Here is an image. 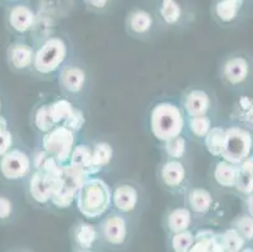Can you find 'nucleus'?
Instances as JSON below:
<instances>
[{
	"label": "nucleus",
	"mask_w": 253,
	"mask_h": 252,
	"mask_svg": "<svg viewBox=\"0 0 253 252\" xmlns=\"http://www.w3.org/2000/svg\"><path fill=\"white\" fill-rule=\"evenodd\" d=\"M149 130L154 138L164 143L183 135L186 129V115L179 103L170 100L156 102L149 111Z\"/></svg>",
	"instance_id": "nucleus-1"
},
{
	"label": "nucleus",
	"mask_w": 253,
	"mask_h": 252,
	"mask_svg": "<svg viewBox=\"0 0 253 252\" xmlns=\"http://www.w3.org/2000/svg\"><path fill=\"white\" fill-rule=\"evenodd\" d=\"M75 203L86 219H101L112 208L111 187L102 178L91 175L78 189Z\"/></svg>",
	"instance_id": "nucleus-2"
},
{
	"label": "nucleus",
	"mask_w": 253,
	"mask_h": 252,
	"mask_svg": "<svg viewBox=\"0 0 253 252\" xmlns=\"http://www.w3.org/2000/svg\"><path fill=\"white\" fill-rule=\"evenodd\" d=\"M70 45L62 36H49L34 48L33 68L38 76H54L67 63Z\"/></svg>",
	"instance_id": "nucleus-3"
},
{
	"label": "nucleus",
	"mask_w": 253,
	"mask_h": 252,
	"mask_svg": "<svg viewBox=\"0 0 253 252\" xmlns=\"http://www.w3.org/2000/svg\"><path fill=\"white\" fill-rule=\"evenodd\" d=\"M76 144H77V133L66 128L64 125H57L52 130L43 134L41 149L48 152L63 166L70 163L71 154Z\"/></svg>",
	"instance_id": "nucleus-4"
},
{
	"label": "nucleus",
	"mask_w": 253,
	"mask_h": 252,
	"mask_svg": "<svg viewBox=\"0 0 253 252\" xmlns=\"http://www.w3.org/2000/svg\"><path fill=\"white\" fill-rule=\"evenodd\" d=\"M130 216L110 209L97 225L101 242L110 247H124L131 236Z\"/></svg>",
	"instance_id": "nucleus-5"
},
{
	"label": "nucleus",
	"mask_w": 253,
	"mask_h": 252,
	"mask_svg": "<svg viewBox=\"0 0 253 252\" xmlns=\"http://www.w3.org/2000/svg\"><path fill=\"white\" fill-rule=\"evenodd\" d=\"M253 136L242 126H231L224 130V143L220 158L233 164L242 163L251 155Z\"/></svg>",
	"instance_id": "nucleus-6"
},
{
	"label": "nucleus",
	"mask_w": 253,
	"mask_h": 252,
	"mask_svg": "<svg viewBox=\"0 0 253 252\" xmlns=\"http://www.w3.org/2000/svg\"><path fill=\"white\" fill-rule=\"evenodd\" d=\"M28 177L29 197L39 205L50 204L53 194L61 186V174L33 169Z\"/></svg>",
	"instance_id": "nucleus-7"
},
{
	"label": "nucleus",
	"mask_w": 253,
	"mask_h": 252,
	"mask_svg": "<svg viewBox=\"0 0 253 252\" xmlns=\"http://www.w3.org/2000/svg\"><path fill=\"white\" fill-rule=\"evenodd\" d=\"M33 169L32 156L19 148H11L0 156V174L6 180L15 182L28 177Z\"/></svg>",
	"instance_id": "nucleus-8"
},
{
	"label": "nucleus",
	"mask_w": 253,
	"mask_h": 252,
	"mask_svg": "<svg viewBox=\"0 0 253 252\" xmlns=\"http://www.w3.org/2000/svg\"><path fill=\"white\" fill-rule=\"evenodd\" d=\"M158 177L163 188L178 193L188 183V168L180 159H167L159 166Z\"/></svg>",
	"instance_id": "nucleus-9"
},
{
	"label": "nucleus",
	"mask_w": 253,
	"mask_h": 252,
	"mask_svg": "<svg viewBox=\"0 0 253 252\" xmlns=\"http://www.w3.org/2000/svg\"><path fill=\"white\" fill-rule=\"evenodd\" d=\"M111 203L112 209L130 216L136 211L141 203L140 189L130 182L115 184L111 189Z\"/></svg>",
	"instance_id": "nucleus-10"
},
{
	"label": "nucleus",
	"mask_w": 253,
	"mask_h": 252,
	"mask_svg": "<svg viewBox=\"0 0 253 252\" xmlns=\"http://www.w3.org/2000/svg\"><path fill=\"white\" fill-rule=\"evenodd\" d=\"M59 86L67 96H80L87 87V73L80 64L67 62L57 73Z\"/></svg>",
	"instance_id": "nucleus-11"
},
{
	"label": "nucleus",
	"mask_w": 253,
	"mask_h": 252,
	"mask_svg": "<svg viewBox=\"0 0 253 252\" xmlns=\"http://www.w3.org/2000/svg\"><path fill=\"white\" fill-rule=\"evenodd\" d=\"M180 105L186 117L208 115L211 108V95L202 87H192L183 94Z\"/></svg>",
	"instance_id": "nucleus-12"
},
{
	"label": "nucleus",
	"mask_w": 253,
	"mask_h": 252,
	"mask_svg": "<svg viewBox=\"0 0 253 252\" xmlns=\"http://www.w3.org/2000/svg\"><path fill=\"white\" fill-rule=\"evenodd\" d=\"M101 242L98 227L86 221H78L71 228V244L76 251H91Z\"/></svg>",
	"instance_id": "nucleus-13"
},
{
	"label": "nucleus",
	"mask_w": 253,
	"mask_h": 252,
	"mask_svg": "<svg viewBox=\"0 0 253 252\" xmlns=\"http://www.w3.org/2000/svg\"><path fill=\"white\" fill-rule=\"evenodd\" d=\"M156 24V17L150 10L136 8L128 11L125 20L126 31L130 36L142 38L153 33Z\"/></svg>",
	"instance_id": "nucleus-14"
},
{
	"label": "nucleus",
	"mask_w": 253,
	"mask_h": 252,
	"mask_svg": "<svg viewBox=\"0 0 253 252\" xmlns=\"http://www.w3.org/2000/svg\"><path fill=\"white\" fill-rule=\"evenodd\" d=\"M38 18L36 11L27 4H17L11 6L8 13L9 27L18 34L29 33L36 28Z\"/></svg>",
	"instance_id": "nucleus-15"
},
{
	"label": "nucleus",
	"mask_w": 253,
	"mask_h": 252,
	"mask_svg": "<svg viewBox=\"0 0 253 252\" xmlns=\"http://www.w3.org/2000/svg\"><path fill=\"white\" fill-rule=\"evenodd\" d=\"M250 76V62L243 55H232L222 64V77L231 86L246 82Z\"/></svg>",
	"instance_id": "nucleus-16"
},
{
	"label": "nucleus",
	"mask_w": 253,
	"mask_h": 252,
	"mask_svg": "<svg viewBox=\"0 0 253 252\" xmlns=\"http://www.w3.org/2000/svg\"><path fill=\"white\" fill-rule=\"evenodd\" d=\"M155 17L165 27H178L185 17V10L180 0H158Z\"/></svg>",
	"instance_id": "nucleus-17"
},
{
	"label": "nucleus",
	"mask_w": 253,
	"mask_h": 252,
	"mask_svg": "<svg viewBox=\"0 0 253 252\" xmlns=\"http://www.w3.org/2000/svg\"><path fill=\"white\" fill-rule=\"evenodd\" d=\"M185 204L195 217L206 216L213 207V196L203 187H194L186 191Z\"/></svg>",
	"instance_id": "nucleus-18"
},
{
	"label": "nucleus",
	"mask_w": 253,
	"mask_h": 252,
	"mask_svg": "<svg viewBox=\"0 0 253 252\" xmlns=\"http://www.w3.org/2000/svg\"><path fill=\"white\" fill-rule=\"evenodd\" d=\"M34 59V47L25 42H15L8 48L9 64L17 71L32 68Z\"/></svg>",
	"instance_id": "nucleus-19"
},
{
	"label": "nucleus",
	"mask_w": 253,
	"mask_h": 252,
	"mask_svg": "<svg viewBox=\"0 0 253 252\" xmlns=\"http://www.w3.org/2000/svg\"><path fill=\"white\" fill-rule=\"evenodd\" d=\"M194 214L186 207H176L170 209L165 216V228L168 233H176L192 230Z\"/></svg>",
	"instance_id": "nucleus-20"
},
{
	"label": "nucleus",
	"mask_w": 253,
	"mask_h": 252,
	"mask_svg": "<svg viewBox=\"0 0 253 252\" xmlns=\"http://www.w3.org/2000/svg\"><path fill=\"white\" fill-rule=\"evenodd\" d=\"M246 0H214L211 15L219 23L229 24L239 17Z\"/></svg>",
	"instance_id": "nucleus-21"
},
{
	"label": "nucleus",
	"mask_w": 253,
	"mask_h": 252,
	"mask_svg": "<svg viewBox=\"0 0 253 252\" xmlns=\"http://www.w3.org/2000/svg\"><path fill=\"white\" fill-rule=\"evenodd\" d=\"M114 158V148L107 142H97L92 145V173L98 174L103 168L109 166Z\"/></svg>",
	"instance_id": "nucleus-22"
},
{
	"label": "nucleus",
	"mask_w": 253,
	"mask_h": 252,
	"mask_svg": "<svg viewBox=\"0 0 253 252\" xmlns=\"http://www.w3.org/2000/svg\"><path fill=\"white\" fill-rule=\"evenodd\" d=\"M234 188L246 196L253 192V156H248L242 163L237 164Z\"/></svg>",
	"instance_id": "nucleus-23"
},
{
	"label": "nucleus",
	"mask_w": 253,
	"mask_h": 252,
	"mask_svg": "<svg viewBox=\"0 0 253 252\" xmlns=\"http://www.w3.org/2000/svg\"><path fill=\"white\" fill-rule=\"evenodd\" d=\"M68 164H72L80 169L84 170L89 177L93 175L92 173V145L86 144V143H77L73 148Z\"/></svg>",
	"instance_id": "nucleus-24"
},
{
	"label": "nucleus",
	"mask_w": 253,
	"mask_h": 252,
	"mask_svg": "<svg viewBox=\"0 0 253 252\" xmlns=\"http://www.w3.org/2000/svg\"><path fill=\"white\" fill-rule=\"evenodd\" d=\"M213 177L220 187L234 188L237 178V164L229 163V161L222 159L215 164Z\"/></svg>",
	"instance_id": "nucleus-25"
},
{
	"label": "nucleus",
	"mask_w": 253,
	"mask_h": 252,
	"mask_svg": "<svg viewBox=\"0 0 253 252\" xmlns=\"http://www.w3.org/2000/svg\"><path fill=\"white\" fill-rule=\"evenodd\" d=\"M32 122H33V128L42 135L56 126L52 116H50L49 103L43 102L34 108L33 115H32Z\"/></svg>",
	"instance_id": "nucleus-26"
},
{
	"label": "nucleus",
	"mask_w": 253,
	"mask_h": 252,
	"mask_svg": "<svg viewBox=\"0 0 253 252\" xmlns=\"http://www.w3.org/2000/svg\"><path fill=\"white\" fill-rule=\"evenodd\" d=\"M48 103H49L50 116H52V120L56 124V126L57 125H62L70 117L76 106L67 97H58V99Z\"/></svg>",
	"instance_id": "nucleus-27"
},
{
	"label": "nucleus",
	"mask_w": 253,
	"mask_h": 252,
	"mask_svg": "<svg viewBox=\"0 0 253 252\" xmlns=\"http://www.w3.org/2000/svg\"><path fill=\"white\" fill-rule=\"evenodd\" d=\"M195 241V232L192 230L181 231L176 233H169L168 246L174 252H189Z\"/></svg>",
	"instance_id": "nucleus-28"
},
{
	"label": "nucleus",
	"mask_w": 253,
	"mask_h": 252,
	"mask_svg": "<svg viewBox=\"0 0 253 252\" xmlns=\"http://www.w3.org/2000/svg\"><path fill=\"white\" fill-rule=\"evenodd\" d=\"M224 128L222 126H213L206 138L203 139L204 147H206L207 151L211 154V156L215 158H220L223 151V143H224Z\"/></svg>",
	"instance_id": "nucleus-29"
},
{
	"label": "nucleus",
	"mask_w": 253,
	"mask_h": 252,
	"mask_svg": "<svg viewBox=\"0 0 253 252\" xmlns=\"http://www.w3.org/2000/svg\"><path fill=\"white\" fill-rule=\"evenodd\" d=\"M211 128H213V122L208 115L186 117V129L190 135L198 140H203Z\"/></svg>",
	"instance_id": "nucleus-30"
},
{
	"label": "nucleus",
	"mask_w": 253,
	"mask_h": 252,
	"mask_svg": "<svg viewBox=\"0 0 253 252\" xmlns=\"http://www.w3.org/2000/svg\"><path fill=\"white\" fill-rule=\"evenodd\" d=\"M162 144L167 159H180V160H183L185 158L186 152H188V140L184 136V134L167 140Z\"/></svg>",
	"instance_id": "nucleus-31"
},
{
	"label": "nucleus",
	"mask_w": 253,
	"mask_h": 252,
	"mask_svg": "<svg viewBox=\"0 0 253 252\" xmlns=\"http://www.w3.org/2000/svg\"><path fill=\"white\" fill-rule=\"evenodd\" d=\"M77 192L78 191L71 188V187L64 186L61 180V186L50 200V205L58 208V209H67L75 203Z\"/></svg>",
	"instance_id": "nucleus-32"
},
{
	"label": "nucleus",
	"mask_w": 253,
	"mask_h": 252,
	"mask_svg": "<svg viewBox=\"0 0 253 252\" xmlns=\"http://www.w3.org/2000/svg\"><path fill=\"white\" fill-rule=\"evenodd\" d=\"M220 239H222L224 251L227 252L242 251L246 244V240L233 227L228 228V230H225L223 233H220Z\"/></svg>",
	"instance_id": "nucleus-33"
},
{
	"label": "nucleus",
	"mask_w": 253,
	"mask_h": 252,
	"mask_svg": "<svg viewBox=\"0 0 253 252\" xmlns=\"http://www.w3.org/2000/svg\"><path fill=\"white\" fill-rule=\"evenodd\" d=\"M217 233L214 231L204 228L195 232V241L193 244L189 252H211L213 246V240H214Z\"/></svg>",
	"instance_id": "nucleus-34"
},
{
	"label": "nucleus",
	"mask_w": 253,
	"mask_h": 252,
	"mask_svg": "<svg viewBox=\"0 0 253 252\" xmlns=\"http://www.w3.org/2000/svg\"><path fill=\"white\" fill-rule=\"evenodd\" d=\"M233 228H236L246 241L253 240V217L250 214H243L233 222Z\"/></svg>",
	"instance_id": "nucleus-35"
},
{
	"label": "nucleus",
	"mask_w": 253,
	"mask_h": 252,
	"mask_svg": "<svg viewBox=\"0 0 253 252\" xmlns=\"http://www.w3.org/2000/svg\"><path fill=\"white\" fill-rule=\"evenodd\" d=\"M84 124H86V116H84V112L80 107L75 106L72 114L70 115V117H68V119L66 120L62 125H64L66 128L71 129V130L75 131V133H78V131H81L82 129H84Z\"/></svg>",
	"instance_id": "nucleus-36"
},
{
	"label": "nucleus",
	"mask_w": 253,
	"mask_h": 252,
	"mask_svg": "<svg viewBox=\"0 0 253 252\" xmlns=\"http://www.w3.org/2000/svg\"><path fill=\"white\" fill-rule=\"evenodd\" d=\"M13 213H14V204L10 198L0 194V221L9 219L13 216Z\"/></svg>",
	"instance_id": "nucleus-37"
},
{
	"label": "nucleus",
	"mask_w": 253,
	"mask_h": 252,
	"mask_svg": "<svg viewBox=\"0 0 253 252\" xmlns=\"http://www.w3.org/2000/svg\"><path fill=\"white\" fill-rule=\"evenodd\" d=\"M87 9L93 13H103L110 8L112 0H82Z\"/></svg>",
	"instance_id": "nucleus-38"
},
{
	"label": "nucleus",
	"mask_w": 253,
	"mask_h": 252,
	"mask_svg": "<svg viewBox=\"0 0 253 252\" xmlns=\"http://www.w3.org/2000/svg\"><path fill=\"white\" fill-rule=\"evenodd\" d=\"M13 144H14V138L10 131L6 130L5 133L0 134V156L8 152L13 148Z\"/></svg>",
	"instance_id": "nucleus-39"
},
{
	"label": "nucleus",
	"mask_w": 253,
	"mask_h": 252,
	"mask_svg": "<svg viewBox=\"0 0 253 252\" xmlns=\"http://www.w3.org/2000/svg\"><path fill=\"white\" fill-rule=\"evenodd\" d=\"M246 207H247L248 214L253 217V192L248 194L247 200H246Z\"/></svg>",
	"instance_id": "nucleus-40"
},
{
	"label": "nucleus",
	"mask_w": 253,
	"mask_h": 252,
	"mask_svg": "<svg viewBox=\"0 0 253 252\" xmlns=\"http://www.w3.org/2000/svg\"><path fill=\"white\" fill-rule=\"evenodd\" d=\"M8 130V120L0 115V134L5 133Z\"/></svg>",
	"instance_id": "nucleus-41"
},
{
	"label": "nucleus",
	"mask_w": 253,
	"mask_h": 252,
	"mask_svg": "<svg viewBox=\"0 0 253 252\" xmlns=\"http://www.w3.org/2000/svg\"><path fill=\"white\" fill-rule=\"evenodd\" d=\"M1 107H3V103H1V99H0V112H1Z\"/></svg>",
	"instance_id": "nucleus-42"
},
{
	"label": "nucleus",
	"mask_w": 253,
	"mask_h": 252,
	"mask_svg": "<svg viewBox=\"0 0 253 252\" xmlns=\"http://www.w3.org/2000/svg\"><path fill=\"white\" fill-rule=\"evenodd\" d=\"M9 1H18V0H9Z\"/></svg>",
	"instance_id": "nucleus-43"
}]
</instances>
